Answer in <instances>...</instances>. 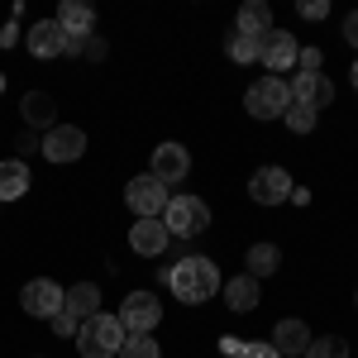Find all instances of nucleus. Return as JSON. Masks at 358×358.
I'll list each match as a JSON object with an SVG mask.
<instances>
[{"label": "nucleus", "instance_id": "nucleus-1", "mask_svg": "<svg viewBox=\"0 0 358 358\" xmlns=\"http://www.w3.org/2000/svg\"><path fill=\"white\" fill-rule=\"evenodd\" d=\"M167 287H172V296H177V301L201 306V301H210V296L220 292V268H215L210 258H201V253L177 258V263L167 268Z\"/></svg>", "mask_w": 358, "mask_h": 358}, {"label": "nucleus", "instance_id": "nucleus-2", "mask_svg": "<svg viewBox=\"0 0 358 358\" xmlns=\"http://www.w3.org/2000/svg\"><path fill=\"white\" fill-rule=\"evenodd\" d=\"M124 339H129V330L120 325V315L96 310L91 320H82V330H77V354L82 358H115L124 349Z\"/></svg>", "mask_w": 358, "mask_h": 358}, {"label": "nucleus", "instance_id": "nucleus-3", "mask_svg": "<svg viewBox=\"0 0 358 358\" xmlns=\"http://www.w3.org/2000/svg\"><path fill=\"white\" fill-rule=\"evenodd\" d=\"M163 224H167V234H177V239H196V234L210 229V206L196 201V196H172L163 210Z\"/></svg>", "mask_w": 358, "mask_h": 358}, {"label": "nucleus", "instance_id": "nucleus-4", "mask_svg": "<svg viewBox=\"0 0 358 358\" xmlns=\"http://www.w3.org/2000/svg\"><path fill=\"white\" fill-rule=\"evenodd\" d=\"M292 106V91H287V77H258V82L244 91V110L253 120H277V115H287Z\"/></svg>", "mask_w": 358, "mask_h": 358}, {"label": "nucleus", "instance_id": "nucleus-5", "mask_svg": "<svg viewBox=\"0 0 358 358\" xmlns=\"http://www.w3.org/2000/svg\"><path fill=\"white\" fill-rule=\"evenodd\" d=\"M124 201H129V210H134L138 220H163V210H167V201H172V192H167L158 177H134L129 187H124Z\"/></svg>", "mask_w": 358, "mask_h": 358}, {"label": "nucleus", "instance_id": "nucleus-6", "mask_svg": "<svg viewBox=\"0 0 358 358\" xmlns=\"http://www.w3.org/2000/svg\"><path fill=\"white\" fill-rule=\"evenodd\" d=\"M158 320H163V301H158L153 292H129L124 306H120V325L129 334H153Z\"/></svg>", "mask_w": 358, "mask_h": 358}, {"label": "nucleus", "instance_id": "nucleus-7", "mask_svg": "<svg viewBox=\"0 0 358 358\" xmlns=\"http://www.w3.org/2000/svg\"><path fill=\"white\" fill-rule=\"evenodd\" d=\"M24 38H29V53H34V57H72V53H82V48H86V43H77V38H67L57 20H38Z\"/></svg>", "mask_w": 358, "mask_h": 358}, {"label": "nucleus", "instance_id": "nucleus-8", "mask_svg": "<svg viewBox=\"0 0 358 358\" xmlns=\"http://www.w3.org/2000/svg\"><path fill=\"white\" fill-rule=\"evenodd\" d=\"M292 172L287 167H258L253 177H248V196L258 201V206H282L287 196H292Z\"/></svg>", "mask_w": 358, "mask_h": 358}, {"label": "nucleus", "instance_id": "nucleus-9", "mask_svg": "<svg viewBox=\"0 0 358 358\" xmlns=\"http://www.w3.org/2000/svg\"><path fill=\"white\" fill-rule=\"evenodd\" d=\"M296 53H301V43H296L287 29H268V38L258 43V62H268L273 77L292 72V67H296Z\"/></svg>", "mask_w": 358, "mask_h": 358}, {"label": "nucleus", "instance_id": "nucleus-10", "mask_svg": "<svg viewBox=\"0 0 358 358\" xmlns=\"http://www.w3.org/2000/svg\"><path fill=\"white\" fill-rule=\"evenodd\" d=\"M287 91H292V106H306V110H320V106L334 101V82L320 77V72H296L287 82Z\"/></svg>", "mask_w": 358, "mask_h": 358}, {"label": "nucleus", "instance_id": "nucleus-11", "mask_svg": "<svg viewBox=\"0 0 358 358\" xmlns=\"http://www.w3.org/2000/svg\"><path fill=\"white\" fill-rule=\"evenodd\" d=\"M82 153H86V134L77 124H53L43 134V158L48 163H77Z\"/></svg>", "mask_w": 358, "mask_h": 358}, {"label": "nucleus", "instance_id": "nucleus-12", "mask_svg": "<svg viewBox=\"0 0 358 358\" xmlns=\"http://www.w3.org/2000/svg\"><path fill=\"white\" fill-rule=\"evenodd\" d=\"M187 172H192V153H187L182 143H158V148H153V167H148V177H158L163 187H177Z\"/></svg>", "mask_w": 358, "mask_h": 358}, {"label": "nucleus", "instance_id": "nucleus-13", "mask_svg": "<svg viewBox=\"0 0 358 358\" xmlns=\"http://www.w3.org/2000/svg\"><path fill=\"white\" fill-rule=\"evenodd\" d=\"M20 306H24L29 315H38V320H53L57 310H62V287L48 282V277H34L24 292H20Z\"/></svg>", "mask_w": 358, "mask_h": 358}, {"label": "nucleus", "instance_id": "nucleus-14", "mask_svg": "<svg viewBox=\"0 0 358 358\" xmlns=\"http://www.w3.org/2000/svg\"><path fill=\"white\" fill-rule=\"evenodd\" d=\"M53 20L62 24V34H67V38H77V43H86V38H91V24H96V10H91L86 0H62Z\"/></svg>", "mask_w": 358, "mask_h": 358}, {"label": "nucleus", "instance_id": "nucleus-15", "mask_svg": "<svg viewBox=\"0 0 358 358\" xmlns=\"http://www.w3.org/2000/svg\"><path fill=\"white\" fill-rule=\"evenodd\" d=\"M96 306H101V287H96V282H77V287L62 292V315L77 320V330H82V320L96 315Z\"/></svg>", "mask_w": 358, "mask_h": 358}, {"label": "nucleus", "instance_id": "nucleus-16", "mask_svg": "<svg viewBox=\"0 0 358 358\" xmlns=\"http://www.w3.org/2000/svg\"><path fill=\"white\" fill-rule=\"evenodd\" d=\"M268 344H273L282 358H296V354L306 358V349H310V330H306V320H292V315H287V320H277V330H273Z\"/></svg>", "mask_w": 358, "mask_h": 358}, {"label": "nucleus", "instance_id": "nucleus-17", "mask_svg": "<svg viewBox=\"0 0 358 358\" xmlns=\"http://www.w3.org/2000/svg\"><path fill=\"white\" fill-rule=\"evenodd\" d=\"M167 224L163 220H134V229H129V248H134L138 258H158L167 248Z\"/></svg>", "mask_w": 358, "mask_h": 358}, {"label": "nucleus", "instance_id": "nucleus-18", "mask_svg": "<svg viewBox=\"0 0 358 358\" xmlns=\"http://www.w3.org/2000/svg\"><path fill=\"white\" fill-rule=\"evenodd\" d=\"M268 29H273V10L263 5V0H248L244 10H239V20H234V34L239 38H268Z\"/></svg>", "mask_w": 358, "mask_h": 358}, {"label": "nucleus", "instance_id": "nucleus-19", "mask_svg": "<svg viewBox=\"0 0 358 358\" xmlns=\"http://www.w3.org/2000/svg\"><path fill=\"white\" fill-rule=\"evenodd\" d=\"M220 292H224V301H229V310L248 315V310L258 306V277H248V273H244V277H229Z\"/></svg>", "mask_w": 358, "mask_h": 358}, {"label": "nucleus", "instance_id": "nucleus-20", "mask_svg": "<svg viewBox=\"0 0 358 358\" xmlns=\"http://www.w3.org/2000/svg\"><path fill=\"white\" fill-rule=\"evenodd\" d=\"M24 192H29V167L20 158H5L0 163V206L5 201H20Z\"/></svg>", "mask_w": 358, "mask_h": 358}, {"label": "nucleus", "instance_id": "nucleus-21", "mask_svg": "<svg viewBox=\"0 0 358 358\" xmlns=\"http://www.w3.org/2000/svg\"><path fill=\"white\" fill-rule=\"evenodd\" d=\"M244 263H248V277H273L277 263H282V248L277 244H253Z\"/></svg>", "mask_w": 358, "mask_h": 358}, {"label": "nucleus", "instance_id": "nucleus-22", "mask_svg": "<svg viewBox=\"0 0 358 358\" xmlns=\"http://www.w3.org/2000/svg\"><path fill=\"white\" fill-rule=\"evenodd\" d=\"M20 110H24L29 124H48V129H53V96H43V91H29Z\"/></svg>", "mask_w": 358, "mask_h": 358}, {"label": "nucleus", "instance_id": "nucleus-23", "mask_svg": "<svg viewBox=\"0 0 358 358\" xmlns=\"http://www.w3.org/2000/svg\"><path fill=\"white\" fill-rule=\"evenodd\" d=\"M120 358H163V349H158L153 334H129L124 349H120Z\"/></svg>", "mask_w": 358, "mask_h": 358}, {"label": "nucleus", "instance_id": "nucleus-24", "mask_svg": "<svg viewBox=\"0 0 358 358\" xmlns=\"http://www.w3.org/2000/svg\"><path fill=\"white\" fill-rule=\"evenodd\" d=\"M306 358H349V344L339 334H320V339H310Z\"/></svg>", "mask_w": 358, "mask_h": 358}, {"label": "nucleus", "instance_id": "nucleus-25", "mask_svg": "<svg viewBox=\"0 0 358 358\" xmlns=\"http://www.w3.org/2000/svg\"><path fill=\"white\" fill-rule=\"evenodd\" d=\"M229 62H239V67L258 62V38H239V34H229Z\"/></svg>", "mask_w": 358, "mask_h": 358}, {"label": "nucleus", "instance_id": "nucleus-26", "mask_svg": "<svg viewBox=\"0 0 358 358\" xmlns=\"http://www.w3.org/2000/svg\"><path fill=\"white\" fill-rule=\"evenodd\" d=\"M282 120H287L292 134H310V129H315V110H306V106H287Z\"/></svg>", "mask_w": 358, "mask_h": 358}, {"label": "nucleus", "instance_id": "nucleus-27", "mask_svg": "<svg viewBox=\"0 0 358 358\" xmlns=\"http://www.w3.org/2000/svg\"><path fill=\"white\" fill-rule=\"evenodd\" d=\"M239 358H282V354H277L268 339H253V344L244 339V354H239Z\"/></svg>", "mask_w": 358, "mask_h": 358}, {"label": "nucleus", "instance_id": "nucleus-28", "mask_svg": "<svg viewBox=\"0 0 358 358\" xmlns=\"http://www.w3.org/2000/svg\"><path fill=\"white\" fill-rule=\"evenodd\" d=\"M296 72H320V48H301L296 53Z\"/></svg>", "mask_w": 358, "mask_h": 358}, {"label": "nucleus", "instance_id": "nucleus-29", "mask_svg": "<svg viewBox=\"0 0 358 358\" xmlns=\"http://www.w3.org/2000/svg\"><path fill=\"white\" fill-rule=\"evenodd\" d=\"M296 10H301V20H325V15H330V5H325V0H301Z\"/></svg>", "mask_w": 358, "mask_h": 358}, {"label": "nucleus", "instance_id": "nucleus-30", "mask_svg": "<svg viewBox=\"0 0 358 358\" xmlns=\"http://www.w3.org/2000/svg\"><path fill=\"white\" fill-rule=\"evenodd\" d=\"M220 354H224V358H239V354H244V339L224 334V339H220Z\"/></svg>", "mask_w": 358, "mask_h": 358}, {"label": "nucleus", "instance_id": "nucleus-31", "mask_svg": "<svg viewBox=\"0 0 358 358\" xmlns=\"http://www.w3.org/2000/svg\"><path fill=\"white\" fill-rule=\"evenodd\" d=\"M48 325H53L57 334H77V320H67L62 310H57V315H53V320H48Z\"/></svg>", "mask_w": 358, "mask_h": 358}, {"label": "nucleus", "instance_id": "nucleus-32", "mask_svg": "<svg viewBox=\"0 0 358 358\" xmlns=\"http://www.w3.org/2000/svg\"><path fill=\"white\" fill-rule=\"evenodd\" d=\"M344 38H349V43H354V48H358V10H354V15H349V20H344Z\"/></svg>", "mask_w": 358, "mask_h": 358}, {"label": "nucleus", "instance_id": "nucleus-33", "mask_svg": "<svg viewBox=\"0 0 358 358\" xmlns=\"http://www.w3.org/2000/svg\"><path fill=\"white\" fill-rule=\"evenodd\" d=\"M354 91H358V62H354Z\"/></svg>", "mask_w": 358, "mask_h": 358}, {"label": "nucleus", "instance_id": "nucleus-34", "mask_svg": "<svg viewBox=\"0 0 358 358\" xmlns=\"http://www.w3.org/2000/svg\"><path fill=\"white\" fill-rule=\"evenodd\" d=\"M0 91H5V77H0Z\"/></svg>", "mask_w": 358, "mask_h": 358}]
</instances>
